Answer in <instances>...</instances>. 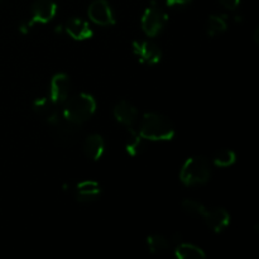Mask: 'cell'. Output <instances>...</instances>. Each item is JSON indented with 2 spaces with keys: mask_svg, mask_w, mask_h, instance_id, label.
Wrapping results in <instances>:
<instances>
[{
  "mask_svg": "<svg viewBox=\"0 0 259 259\" xmlns=\"http://www.w3.org/2000/svg\"><path fill=\"white\" fill-rule=\"evenodd\" d=\"M96 111V101L88 93H78L63 103L62 116L68 123L81 125L88 121Z\"/></svg>",
  "mask_w": 259,
  "mask_h": 259,
  "instance_id": "cell-1",
  "label": "cell"
},
{
  "mask_svg": "<svg viewBox=\"0 0 259 259\" xmlns=\"http://www.w3.org/2000/svg\"><path fill=\"white\" fill-rule=\"evenodd\" d=\"M139 134L146 141L166 142L175 137V126L167 116L158 113H147L139 123Z\"/></svg>",
  "mask_w": 259,
  "mask_h": 259,
  "instance_id": "cell-2",
  "label": "cell"
},
{
  "mask_svg": "<svg viewBox=\"0 0 259 259\" xmlns=\"http://www.w3.org/2000/svg\"><path fill=\"white\" fill-rule=\"evenodd\" d=\"M211 177V163L205 157L196 156L187 159L180 171V180L186 186L206 184Z\"/></svg>",
  "mask_w": 259,
  "mask_h": 259,
  "instance_id": "cell-3",
  "label": "cell"
},
{
  "mask_svg": "<svg viewBox=\"0 0 259 259\" xmlns=\"http://www.w3.org/2000/svg\"><path fill=\"white\" fill-rule=\"evenodd\" d=\"M167 22H168L167 13L159 7L158 3L152 0L142 15L141 24L144 34L148 37H156L164 29Z\"/></svg>",
  "mask_w": 259,
  "mask_h": 259,
  "instance_id": "cell-4",
  "label": "cell"
},
{
  "mask_svg": "<svg viewBox=\"0 0 259 259\" xmlns=\"http://www.w3.org/2000/svg\"><path fill=\"white\" fill-rule=\"evenodd\" d=\"M132 48L134 56L144 65L153 66L162 60V50L151 40H134Z\"/></svg>",
  "mask_w": 259,
  "mask_h": 259,
  "instance_id": "cell-5",
  "label": "cell"
},
{
  "mask_svg": "<svg viewBox=\"0 0 259 259\" xmlns=\"http://www.w3.org/2000/svg\"><path fill=\"white\" fill-rule=\"evenodd\" d=\"M88 15L90 20L100 27H109L115 24L113 9L106 0H94L88 8Z\"/></svg>",
  "mask_w": 259,
  "mask_h": 259,
  "instance_id": "cell-6",
  "label": "cell"
},
{
  "mask_svg": "<svg viewBox=\"0 0 259 259\" xmlns=\"http://www.w3.org/2000/svg\"><path fill=\"white\" fill-rule=\"evenodd\" d=\"M71 80L67 73L58 72L51 78L50 83V100L55 105H61L70 98Z\"/></svg>",
  "mask_w": 259,
  "mask_h": 259,
  "instance_id": "cell-7",
  "label": "cell"
},
{
  "mask_svg": "<svg viewBox=\"0 0 259 259\" xmlns=\"http://www.w3.org/2000/svg\"><path fill=\"white\" fill-rule=\"evenodd\" d=\"M57 4L53 0H35L32 5V22L47 24L55 18Z\"/></svg>",
  "mask_w": 259,
  "mask_h": 259,
  "instance_id": "cell-8",
  "label": "cell"
},
{
  "mask_svg": "<svg viewBox=\"0 0 259 259\" xmlns=\"http://www.w3.org/2000/svg\"><path fill=\"white\" fill-rule=\"evenodd\" d=\"M113 114L115 120L120 123L121 125L125 126V128L126 126H133L134 123L137 121V118H138V110L128 100L118 101L114 106Z\"/></svg>",
  "mask_w": 259,
  "mask_h": 259,
  "instance_id": "cell-9",
  "label": "cell"
},
{
  "mask_svg": "<svg viewBox=\"0 0 259 259\" xmlns=\"http://www.w3.org/2000/svg\"><path fill=\"white\" fill-rule=\"evenodd\" d=\"M204 220L207 225L215 233H222L230 224V215L223 207H215V209H206L204 214Z\"/></svg>",
  "mask_w": 259,
  "mask_h": 259,
  "instance_id": "cell-10",
  "label": "cell"
},
{
  "mask_svg": "<svg viewBox=\"0 0 259 259\" xmlns=\"http://www.w3.org/2000/svg\"><path fill=\"white\" fill-rule=\"evenodd\" d=\"M65 30L72 39L86 40L93 37L94 32L90 24L81 18H70L65 25Z\"/></svg>",
  "mask_w": 259,
  "mask_h": 259,
  "instance_id": "cell-11",
  "label": "cell"
},
{
  "mask_svg": "<svg viewBox=\"0 0 259 259\" xmlns=\"http://www.w3.org/2000/svg\"><path fill=\"white\" fill-rule=\"evenodd\" d=\"M101 195V186L93 180H85L76 186V200L81 204H90L99 199Z\"/></svg>",
  "mask_w": 259,
  "mask_h": 259,
  "instance_id": "cell-12",
  "label": "cell"
},
{
  "mask_svg": "<svg viewBox=\"0 0 259 259\" xmlns=\"http://www.w3.org/2000/svg\"><path fill=\"white\" fill-rule=\"evenodd\" d=\"M85 153L93 161H99L105 152V141L98 133H93L85 141Z\"/></svg>",
  "mask_w": 259,
  "mask_h": 259,
  "instance_id": "cell-13",
  "label": "cell"
},
{
  "mask_svg": "<svg viewBox=\"0 0 259 259\" xmlns=\"http://www.w3.org/2000/svg\"><path fill=\"white\" fill-rule=\"evenodd\" d=\"M144 138L139 134V132L134 131L133 126H126V139L125 149L132 157L139 156L144 151Z\"/></svg>",
  "mask_w": 259,
  "mask_h": 259,
  "instance_id": "cell-14",
  "label": "cell"
},
{
  "mask_svg": "<svg viewBox=\"0 0 259 259\" xmlns=\"http://www.w3.org/2000/svg\"><path fill=\"white\" fill-rule=\"evenodd\" d=\"M175 255L179 259H205L204 249H201L197 245L192 244V243H181L176 245L175 248Z\"/></svg>",
  "mask_w": 259,
  "mask_h": 259,
  "instance_id": "cell-15",
  "label": "cell"
},
{
  "mask_svg": "<svg viewBox=\"0 0 259 259\" xmlns=\"http://www.w3.org/2000/svg\"><path fill=\"white\" fill-rule=\"evenodd\" d=\"M77 126L78 125H76V124L68 123V121L67 124H62L60 121L57 125H55L56 139L62 144H71L72 142H75V139L78 136Z\"/></svg>",
  "mask_w": 259,
  "mask_h": 259,
  "instance_id": "cell-16",
  "label": "cell"
},
{
  "mask_svg": "<svg viewBox=\"0 0 259 259\" xmlns=\"http://www.w3.org/2000/svg\"><path fill=\"white\" fill-rule=\"evenodd\" d=\"M228 29V17L225 14H212L207 19V35L211 38Z\"/></svg>",
  "mask_w": 259,
  "mask_h": 259,
  "instance_id": "cell-17",
  "label": "cell"
},
{
  "mask_svg": "<svg viewBox=\"0 0 259 259\" xmlns=\"http://www.w3.org/2000/svg\"><path fill=\"white\" fill-rule=\"evenodd\" d=\"M147 248L152 254H162V253L168 252L171 243L163 235L152 234L147 238Z\"/></svg>",
  "mask_w": 259,
  "mask_h": 259,
  "instance_id": "cell-18",
  "label": "cell"
},
{
  "mask_svg": "<svg viewBox=\"0 0 259 259\" xmlns=\"http://www.w3.org/2000/svg\"><path fill=\"white\" fill-rule=\"evenodd\" d=\"M235 161H237V156L232 149H220L214 154V158H212L215 166L220 167V168H227V167L233 166Z\"/></svg>",
  "mask_w": 259,
  "mask_h": 259,
  "instance_id": "cell-19",
  "label": "cell"
},
{
  "mask_svg": "<svg viewBox=\"0 0 259 259\" xmlns=\"http://www.w3.org/2000/svg\"><path fill=\"white\" fill-rule=\"evenodd\" d=\"M181 209L184 210L186 214L192 215V217H204L206 207L201 204V202L196 201V200L186 199L181 202Z\"/></svg>",
  "mask_w": 259,
  "mask_h": 259,
  "instance_id": "cell-20",
  "label": "cell"
},
{
  "mask_svg": "<svg viewBox=\"0 0 259 259\" xmlns=\"http://www.w3.org/2000/svg\"><path fill=\"white\" fill-rule=\"evenodd\" d=\"M53 106H55V104L50 100V98H38L35 99L34 103H33V110L46 118V116L50 115V114L55 110Z\"/></svg>",
  "mask_w": 259,
  "mask_h": 259,
  "instance_id": "cell-21",
  "label": "cell"
},
{
  "mask_svg": "<svg viewBox=\"0 0 259 259\" xmlns=\"http://www.w3.org/2000/svg\"><path fill=\"white\" fill-rule=\"evenodd\" d=\"M192 0H166V5L172 9H182V8L189 7Z\"/></svg>",
  "mask_w": 259,
  "mask_h": 259,
  "instance_id": "cell-22",
  "label": "cell"
},
{
  "mask_svg": "<svg viewBox=\"0 0 259 259\" xmlns=\"http://www.w3.org/2000/svg\"><path fill=\"white\" fill-rule=\"evenodd\" d=\"M220 4L228 10H235L240 4V0H219Z\"/></svg>",
  "mask_w": 259,
  "mask_h": 259,
  "instance_id": "cell-23",
  "label": "cell"
},
{
  "mask_svg": "<svg viewBox=\"0 0 259 259\" xmlns=\"http://www.w3.org/2000/svg\"><path fill=\"white\" fill-rule=\"evenodd\" d=\"M258 33H259V28H257V29H255V32H254V40H255V43H259V40H258Z\"/></svg>",
  "mask_w": 259,
  "mask_h": 259,
  "instance_id": "cell-24",
  "label": "cell"
}]
</instances>
